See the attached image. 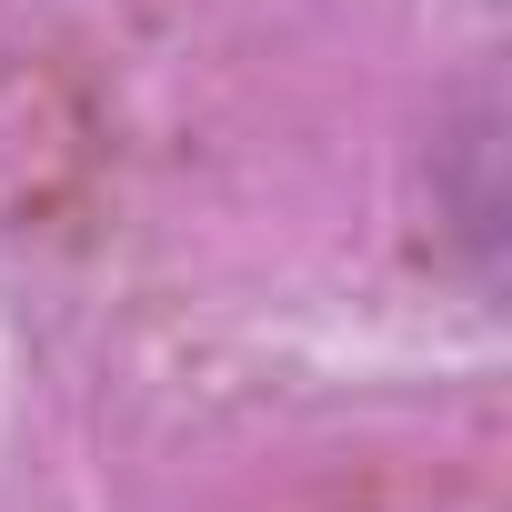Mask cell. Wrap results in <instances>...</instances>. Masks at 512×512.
<instances>
[]
</instances>
